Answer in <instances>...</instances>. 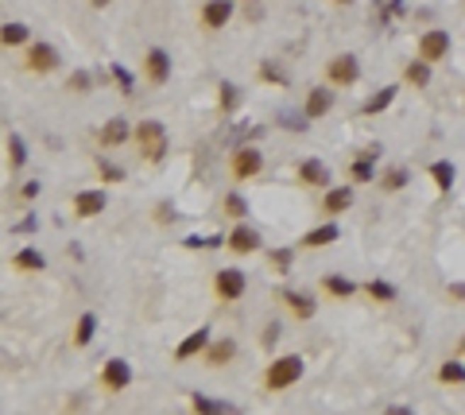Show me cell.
Returning <instances> with one entry per match:
<instances>
[{
    "label": "cell",
    "mask_w": 465,
    "mask_h": 415,
    "mask_svg": "<svg viewBox=\"0 0 465 415\" xmlns=\"http://www.w3.org/2000/svg\"><path fill=\"white\" fill-rule=\"evenodd\" d=\"M298 377H303V357H295V353L276 357V361L268 365V372H264V388H268V392H284Z\"/></svg>",
    "instance_id": "cell-2"
},
{
    "label": "cell",
    "mask_w": 465,
    "mask_h": 415,
    "mask_svg": "<svg viewBox=\"0 0 465 415\" xmlns=\"http://www.w3.org/2000/svg\"><path fill=\"white\" fill-rule=\"evenodd\" d=\"M260 78H268V82H276V86H287L284 82V74L276 70V66H260Z\"/></svg>",
    "instance_id": "cell-39"
},
{
    "label": "cell",
    "mask_w": 465,
    "mask_h": 415,
    "mask_svg": "<svg viewBox=\"0 0 465 415\" xmlns=\"http://www.w3.org/2000/svg\"><path fill=\"white\" fill-rule=\"evenodd\" d=\"M206 345H210V330L202 326V330H194V334H190L186 342L179 345V350H174V357H179V361H190V357H194V353H202Z\"/></svg>",
    "instance_id": "cell-16"
},
{
    "label": "cell",
    "mask_w": 465,
    "mask_h": 415,
    "mask_svg": "<svg viewBox=\"0 0 465 415\" xmlns=\"http://www.w3.org/2000/svg\"><path fill=\"white\" fill-rule=\"evenodd\" d=\"M225 245L232 248V253H240V256H248V253H256L260 248V237H256V229H232V233L225 237Z\"/></svg>",
    "instance_id": "cell-14"
},
{
    "label": "cell",
    "mask_w": 465,
    "mask_h": 415,
    "mask_svg": "<svg viewBox=\"0 0 465 415\" xmlns=\"http://www.w3.org/2000/svg\"><path fill=\"white\" fill-rule=\"evenodd\" d=\"M392 101H396V86H384V89H376V94H372L369 101H364V109H361V113H364V117H376V113H384Z\"/></svg>",
    "instance_id": "cell-20"
},
{
    "label": "cell",
    "mask_w": 465,
    "mask_h": 415,
    "mask_svg": "<svg viewBox=\"0 0 465 415\" xmlns=\"http://www.w3.org/2000/svg\"><path fill=\"white\" fill-rule=\"evenodd\" d=\"M298 179H303L306 187H330V167L322 160H303L298 163Z\"/></svg>",
    "instance_id": "cell-13"
},
{
    "label": "cell",
    "mask_w": 465,
    "mask_h": 415,
    "mask_svg": "<svg viewBox=\"0 0 465 415\" xmlns=\"http://www.w3.org/2000/svg\"><path fill=\"white\" fill-rule=\"evenodd\" d=\"M229 20H232V0H210V4H202V28L221 31Z\"/></svg>",
    "instance_id": "cell-9"
},
{
    "label": "cell",
    "mask_w": 465,
    "mask_h": 415,
    "mask_svg": "<svg viewBox=\"0 0 465 415\" xmlns=\"http://www.w3.org/2000/svg\"><path fill=\"white\" fill-rule=\"evenodd\" d=\"M225 214H229V218H245V214H248L245 198H240V194H229V198H225Z\"/></svg>",
    "instance_id": "cell-31"
},
{
    "label": "cell",
    "mask_w": 465,
    "mask_h": 415,
    "mask_svg": "<svg viewBox=\"0 0 465 415\" xmlns=\"http://www.w3.org/2000/svg\"><path fill=\"white\" fill-rule=\"evenodd\" d=\"M8 160H12V167L23 163V140L20 136H8Z\"/></svg>",
    "instance_id": "cell-32"
},
{
    "label": "cell",
    "mask_w": 465,
    "mask_h": 415,
    "mask_svg": "<svg viewBox=\"0 0 465 415\" xmlns=\"http://www.w3.org/2000/svg\"><path fill=\"white\" fill-rule=\"evenodd\" d=\"M450 295H454V299H461V303H465V284H454V287H450Z\"/></svg>",
    "instance_id": "cell-41"
},
{
    "label": "cell",
    "mask_w": 465,
    "mask_h": 415,
    "mask_svg": "<svg viewBox=\"0 0 465 415\" xmlns=\"http://www.w3.org/2000/svg\"><path fill=\"white\" fill-rule=\"evenodd\" d=\"M94 330H97V319L86 311L78 319V326H74V345H89V342H94Z\"/></svg>",
    "instance_id": "cell-25"
},
{
    "label": "cell",
    "mask_w": 465,
    "mask_h": 415,
    "mask_svg": "<svg viewBox=\"0 0 465 415\" xmlns=\"http://www.w3.org/2000/svg\"><path fill=\"white\" fill-rule=\"evenodd\" d=\"M334 4H353V0H334Z\"/></svg>",
    "instance_id": "cell-43"
},
{
    "label": "cell",
    "mask_w": 465,
    "mask_h": 415,
    "mask_svg": "<svg viewBox=\"0 0 465 415\" xmlns=\"http://www.w3.org/2000/svg\"><path fill=\"white\" fill-rule=\"evenodd\" d=\"M28 66L35 74H51L55 66H58V55H55V47H47V43H35L28 51Z\"/></svg>",
    "instance_id": "cell-12"
},
{
    "label": "cell",
    "mask_w": 465,
    "mask_h": 415,
    "mask_svg": "<svg viewBox=\"0 0 465 415\" xmlns=\"http://www.w3.org/2000/svg\"><path fill=\"white\" fill-rule=\"evenodd\" d=\"M271 260H276V268H279V272H287V264H291V253H287V248H279V253H271Z\"/></svg>",
    "instance_id": "cell-40"
},
{
    "label": "cell",
    "mask_w": 465,
    "mask_h": 415,
    "mask_svg": "<svg viewBox=\"0 0 465 415\" xmlns=\"http://www.w3.org/2000/svg\"><path fill=\"white\" fill-rule=\"evenodd\" d=\"M403 78H407V86H415V89H422L430 82V62L427 59H415L411 66L403 70Z\"/></svg>",
    "instance_id": "cell-22"
},
{
    "label": "cell",
    "mask_w": 465,
    "mask_h": 415,
    "mask_svg": "<svg viewBox=\"0 0 465 415\" xmlns=\"http://www.w3.org/2000/svg\"><path fill=\"white\" fill-rule=\"evenodd\" d=\"M232 353H237V345H232V338H225V342H213V345H210V353H206V365H213V369H221V365H225Z\"/></svg>",
    "instance_id": "cell-23"
},
{
    "label": "cell",
    "mask_w": 465,
    "mask_h": 415,
    "mask_svg": "<svg viewBox=\"0 0 465 415\" xmlns=\"http://www.w3.org/2000/svg\"><path fill=\"white\" fill-rule=\"evenodd\" d=\"M322 292L337 295V299H353L357 295V284H353V280H345V276H326V280H322Z\"/></svg>",
    "instance_id": "cell-21"
},
{
    "label": "cell",
    "mask_w": 465,
    "mask_h": 415,
    "mask_svg": "<svg viewBox=\"0 0 465 415\" xmlns=\"http://www.w3.org/2000/svg\"><path fill=\"white\" fill-rule=\"evenodd\" d=\"M190 408H194V411H229V404H213V400L194 396V400H190Z\"/></svg>",
    "instance_id": "cell-34"
},
{
    "label": "cell",
    "mask_w": 465,
    "mask_h": 415,
    "mask_svg": "<svg viewBox=\"0 0 465 415\" xmlns=\"http://www.w3.org/2000/svg\"><path fill=\"white\" fill-rule=\"evenodd\" d=\"M430 179H435V187L438 190H450V182H454V167L446 160H438L435 167H430Z\"/></svg>",
    "instance_id": "cell-28"
},
{
    "label": "cell",
    "mask_w": 465,
    "mask_h": 415,
    "mask_svg": "<svg viewBox=\"0 0 465 415\" xmlns=\"http://www.w3.org/2000/svg\"><path fill=\"white\" fill-rule=\"evenodd\" d=\"M97 167H101V175L109 179V182H121V179H124V171H121V167H113V163H105V160L97 163Z\"/></svg>",
    "instance_id": "cell-38"
},
{
    "label": "cell",
    "mask_w": 465,
    "mask_h": 415,
    "mask_svg": "<svg viewBox=\"0 0 465 415\" xmlns=\"http://www.w3.org/2000/svg\"><path fill=\"white\" fill-rule=\"evenodd\" d=\"M89 4H94V8H105V4H109V0H89Z\"/></svg>",
    "instance_id": "cell-42"
},
{
    "label": "cell",
    "mask_w": 465,
    "mask_h": 415,
    "mask_svg": "<svg viewBox=\"0 0 465 415\" xmlns=\"http://www.w3.org/2000/svg\"><path fill=\"white\" fill-rule=\"evenodd\" d=\"M237 101H240V94H237V89H232V86H221V109H237Z\"/></svg>",
    "instance_id": "cell-36"
},
{
    "label": "cell",
    "mask_w": 465,
    "mask_h": 415,
    "mask_svg": "<svg viewBox=\"0 0 465 415\" xmlns=\"http://www.w3.org/2000/svg\"><path fill=\"white\" fill-rule=\"evenodd\" d=\"M132 140L140 144V155H144L147 163H159L163 152H167V128H163L159 121H140L136 128H132Z\"/></svg>",
    "instance_id": "cell-1"
},
{
    "label": "cell",
    "mask_w": 465,
    "mask_h": 415,
    "mask_svg": "<svg viewBox=\"0 0 465 415\" xmlns=\"http://www.w3.org/2000/svg\"><path fill=\"white\" fill-rule=\"evenodd\" d=\"M213 292H218L221 303H237V299L245 295V272H237V268H221L218 276H213Z\"/></svg>",
    "instance_id": "cell-5"
},
{
    "label": "cell",
    "mask_w": 465,
    "mask_h": 415,
    "mask_svg": "<svg viewBox=\"0 0 465 415\" xmlns=\"http://www.w3.org/2000/svg\"><path fill=\"white\" fill-rule=\"evenodd\" d=\"M438 380H442V384H465V365L461 361H446L442 369H438Z\"/></svg>",
    "instance_id": "cell-26"
},
{
    "label": "cell",
    "mask_w": 465,
    "mask_h": 415,
    "mask_svg": "<svg viewBox=\"0 0 465 415\" xmlns=\"http://www.w3.org/2000/svg\"><path fill=\"white\" fill-rule=\"evenodd\" d=\"M12 268L16 272H47V260L35 253V248H20V253L12 256Z\"/></svg>",
    "instance_id": "cell-18"
},
{
    "label": "cell",
    "mask_w": 465,
    "mask_h": 415,
    "mask_svg": "<svg viewBox=\"0 0 465 415\" xmlns=\"http://www.w3.org/2000/svg\"><path fill=\"white\" fill-rule=\"evenodd\" d=\"M446 55H450V31L435 28V31H427V35L419 39V59H427V62H442Z\"/></svg>",
    "instance_id": "cell-6"
},
{
    "label": "cell",
    "mask_w": 465,
    "mask_h": 415,
    "mask_svg": "<svg viewBox=\"0 0 465 415\" xmlns=\"http://www.w3.org/2000/svg\"><path fill=\"white\" fill-rule=\"evenodd\" d=\"M380 182H384V190H400V187H407V171H388Z\"/></svg>",
    "instance_id": "cell-33"
},
{
    "label": "cell",
    "mask_w": 465,
    "mask_h": 415,
    "mask_svg": "<svg viewBox=\"0 0 465 415\" xmlns=\"http://www.w3.org/2000/svg\"><path fill=\"white\" fill-rule=\"evenodd\" d=\"M349 206H353V190H349V187L326 190V202H322V210H326V214H345Z\"/></svg>",
    "instance_id": "cell-19"
},
{
    "label": "cell",
    "mask_w": 465,
    "mask_h": 415,
    "mask_svg": "<svg viewBox=\"0 0 465 415\" xmlns=\"http://www.w3.org/2000/svg\"><path fill=\"white\" fill-rule=\"evenodd\" d=\"M229 171H232V179H256L264 171V155L256 148H237L229 160Z\"/></svg>",
    "instance_id": "cell-4"
},
{
    "label": "cell",
    "mask_w": 465,
    "mask_h": 415,
    "mask_svg": "<svg viewBox=\"0 0 465 415\" xmlns=\"http://www.w3.org/2000/svg\"><path fill=\"white\" fill-rule=\"evenodd\" d=\"M364 292L376 299V303H392V299H396V287H392V284H384V280H372V284L364 287Z\"/></svg>",
    "instance_id": "cell-29"
},
{
    "label": "cell",
    "mask_w": 465,
    "mask_h": 415,
    "mask_svg": "<svg viewBox=\"0 0 465 415\" xmlns=\"http://www.w3.org/2000/svg\"><path fill=\"white\" fill-rule=\"evenodd\" d=\"M144 70H147V82L152 86H163V82L171 78V55L163 51V47H152L144 59Z\"/></svg>",
    "instance_id": "cell-7"
},
{
    "label": "cell",
    "mask_w": 465,
    "mask_h": 415,
    "mask_svg": "<svg viewBox=\"0 0 465 415\" xmlns=\"http://www.w3.org/2000/svg\"><path fill=\"white\" fill-rule=\"evenodd\" d=\"M349 175H353L357 182H369V175H372V152L364 155V160H353V167H349Z\"/></svg>",
    "instance_id": "cell-30"
},
{
    "label": "cell",
    "mask_w": 465,
    "mask_h": 415,
    "mask_svg": "<svg viewBox=\"0 0 465 415\" xmlns=\"http://www.w3.org/2000/svg\"><path fill=\"white\" fill-rule=\"evenodd\" d=\"M128 380H132L128 361H121V357L105 361V369H101V384L109 388V392H124V388H128Z\"/></svg>",
    "instance_id": "cell-8"
},
{
    "label": "cell",
    "mask_w": 465,
    "mask_h": 415,
    "mask_svg": "<svg viewBox=\"0 0 465 415\" xmlns=\"http://www.w3.org/2000/svg\"><path fill=\"white\" fill-rule=\"evenodd\" d=\"M337 240V226H322V229H310V233L303 237L306 248H322V245H334Z\"/></svg>",
    "instance_id": "cell-24"
},
{
    "label": "cell",
    "mask_w": 465,
    "mask_h": 415,
    "mask_svg": "<svg viewBox=\"0 0 465 415\" xmlns=\"http://www.w3.org/2000/svg\"><path fill=\"white\" fill-rule=\"evenodd\" d=\"M461 353H465V338H461Z\"/></svg>",
    "instance_id": "cell-44"
},
{
    "label": "cell",
    "mask_w": 465,
    "mask_h": 415,
    "mask_svg": "<svg viewBox=\"0 0 465 415\" xmlns=\"http://www.w3.org/2000/svg\"><path fill=\"white\" fill-rule=\"evenodd\" d=\"M330 109H334V94H330L326 86H314V89H310V97H306V121L326 117Z\"/></svg>",
    "instance_id": "cell-11"
},
{
    "label": "cell",
    "mask_w": 465,
    "mask_h": 415,
    "mask_svg": "<svg viewBox=\"0 0 465 415\" xmlns=\"http://www.w3.org/2000/svg\"><path fill=\"white\" fill-rule=\"evenodd\" d=\"M357 78H361V62H357V55H337V59H330V66H326V82L330 86H357Z\"/></svg>",
    "instance_id": "cell-3"
},
{
    "label": "cell",
    "mask_w": 465,
    "mask_h": 415,
    "mask_svg": "<svg viewBox=\"0 0 465 415\" xmlns=\"http://www.w3.org/2000/svg\"><path fill=\"white\" fill-rule=\"evenodd\" d=\"M97 140H101V148H121L124 140H128V124L121 117H113L109 124H101V132H97Z\"/></svg>",
    "instance_id": "cell-15"
},
{
    "label": "cell",
    "mask_w": 465,
    "mask_h": 415,
    "mask_svg": "<svg viewBox=\"0 0 465 415\" xmlns=\"http://www.w3.org/2000/svg\"><path fill=\"white\" fill-rule=\"evenodd\" d=\"M284 303L295 319H314V299L303 295V292H284Z\"/></svg>",
    "instance_id": "cell-17"
},
{
    "label": "cell",
    "mask_w": 465,
    "mask_h": 415,
    "mask_svg": "<svg viewBox=\"0 0 465 415\" xmlns=\"http://www.w3.org/2000/svg\"><path fill=\"white\" fill-rule=\"evenodd\" d=\"M66 89H74V94H86L89 89V74H70V82H66Z\"/></svg>",
    "instance_id": "cell-35"
},
{
    "label": "cell",
    "mask_w": 465,
    "mask_h": 415,
    "mask_svg": "<svg viewBox=\"0 0 465 415\" xmlns=\"http://www.w3.org/2000/svg\"><path fill=\"white\" fill-rule=\"evenodd\" d=\"M101 210H105L101 190H78V194H74V214H78V218H97Z\"/></svg>",
    "instance_id": "cell-10"
},
{
    "label": "cell",
    "mask_w": 465,
    "mask_h": 415,
    "mask_svg": "<svg viewBox=\"0 0 465 415\" xmlns=\"http://www.w3.org/2000/svg\"><path fill=\"white\" fill-rule=\"evenodd\" d=\"M0 39H4V47H23L28 43V28H23V23H4Z\"/></svg>",
    "instance_id": "cell-27"
},
{
    "label": "cell",
    "mask_w": 465,
    "mask_h": 415,
    "mask_svg": "<svg viewBox=\"0 0 465 415\" xmlns=\"http://www.w3.org/2000/svg\"><path fill=\"white\" fill-rule=\"evenodd\" d=\"M113 78L121 82V89H124V94H132V74L124 70V66H113Z\"/></svg>",
    "instance_id": "cell-37"
}]
</instances>
